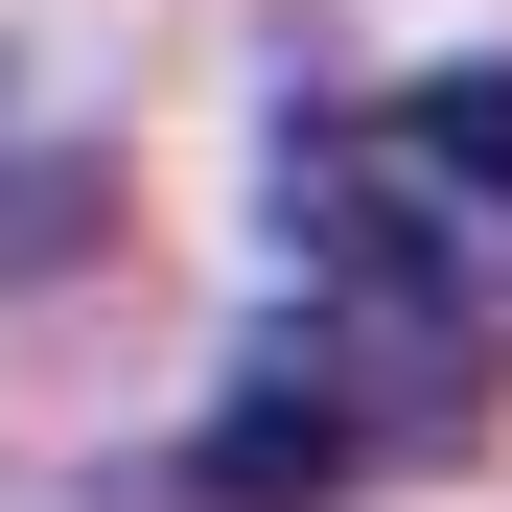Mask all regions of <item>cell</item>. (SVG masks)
I'll return each instance as SVG.
<instances>
[{"label": "cell", "instance_id": "cell-3", "mask_svg": "<svg viewBox=\"0 0 512 512\" xmlns=\"http://www.w3.org/2000/svg\"><path fill=\"white\" fill-rule=\"evenodd\" d=\"M94 233H117V163H94V140H24V187H0V280H70Z\"/></svg>", "mask_w": 512, "mask_h": 512}, {"label": "cell", "instance_id": "cell-1", "mask_svg": "<svg viewBox=\"0 0 512 512\" xmlns=\"http://www.w3.org/2000/svg\"><path fill=\"white\" fill-rule=\"evenodd\" d=\"M489 396H512V350H489L466 256L396 210L373 117H280V303L233 326L163 489L187 512H373L396 466L489 443Z\"/></svg>", "mask_w": 512, "mask_h": 512}, {"label": "cell", "instance_id": "cell-2", "mask_svg": "<svg viewBox=\"0 0 512 512\" xmlns=\"http://www.w3.org/2000/svg\"><path fill=\"white\" fill-rule=\"evenodd\" d=\"M373 163H396V210L466 256V303H512V70H419V94H373Z\"/></svg>", "mask_w": 512, "mask_h": 512}]
</instances>
